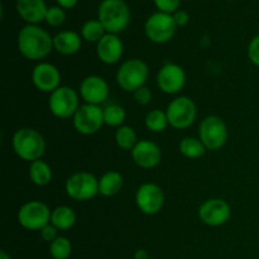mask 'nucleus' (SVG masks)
<instances>
[{
	"label": "nucleus",
	"instance_id": "nucleus-1",
	"mask_svg": "<svg viewBox=\"0 0 259 259\" xmlns=\"http://www.w3.org/2000/svg\"><path fill=\"white\" fill-rule=\"evenodd\" d=\"M18 50L27 60H45L53 50V38L37 24H28L18 34Z\"/></svg>",
	"mask_w": 259,
	"mask_h": 259
},
{
	"label": "nucleus",
	"instance_id": "nucleus-2",
	"mask_svg": "<svg viewBox=\"0 0 259 259\" xmlns=\"http://www.w3.org/2000/svg\"><path fill=\"white\" fill-rule=\"evenodd\" d=\"M13 149L23 161L42 159L46 152V141L42 134L32 128H20L13 136Z\"/></svg>",
	"mask_w": 259,
	"mask_h": 259
},
{
	"label": "nucleus",
	"instance_id": "nucleus-3",
	"mask_svg": "<svg viewBox=\"0 0 259 259\" xmlns=\"http://www.w3.org/2000/svg\"><path fill=\"white\" fill-rule=\"evenodd\" d=\"M98 15L106 33L111 34L123 32L131 22V10L124 0H103Z\"/></svg>",
	"mask_w": 259,
	"mask_h": 259
},
{
	"label": "nucleus",
	"instance_id": "nucleus-4",
	"mask_svg": "<svg viewBox=\"0 0 259 259\" xmlns=\"http://www.w3.org/2000/svg\"><path fill=\"white\" fill-rule=\"evenodd\" d=\"M148 75V65L139 58H132L120 65L116 72V82L121 90L134 93L142 86H146Z\"/></svg>",
	"mask_w": 259,
	"mask_h": 259
},
{
	"label": "nucleus",
	"instance_id": "nucleus-5",
	"mask_svg": "<svg viewBox=\"0 0 259 259\" xmlns=\"http://www.w3.org/2000/svg\"><path fill=\"white\" fill-rule=\"evenodd\" d=\"M65 191L75 201H89L99 195V179L90 172H75L66 180Z\"/></svg>",
	"mask_w": 259,
	"mask_h": 259
},
{
	"label": "nucleus",
	"instance_id": "nucleus-6",
	"mask_svg": "<svg viewBox=\"0 0 259 259\" xmlns=\"http://www.w3.org/2000/svg\"><path fill=\"white\" fill-rule=\"evenodd\" d=\"M228 126L218 115H209L200 123L199 139L207 151L223 148L228 141Z\"/></svg>",
	"mask_w": 259,
	"mask_h": 259
},
{
	"label": "nucleus",
	"instance_id": "nucleus-7",
	"mask_svg": "<svg viewBox=\"0 0 259 259\" xmlns=\"http://www.w3.org/2000/svg\"><path fill=\"white\" fill-rule=\"evenodd\" d=\"M78 94L70 86H60L57 90L50 94L48 108L51 113L60 119H68L76 114L80 108Z\"/></svg>",
	"mask_w": 259,
	"mask_h": 259
},
{
	"label": "nucleus",
	"instance_id": "nucleus-8",
	"mask_svg": "<svg viewBox=\"0 0 259 259\" xmlns=\"http://www.w3.org/2000/svg\"><path fill=\"white\" fill-rule=\"evenodd\" d=\"M166 114L172 128L186 129L196 120L197 106L189 96H179L168 104Z\"/></svg>",
	"mask_w": 259,
	"mask_h": 259
},
{
	"label": "nucleus",
	"instance_id": "nucleus-9",
	"mask_svg": "<svg viewBox=\"0 0 259 259\" xmlns=\"http://www.w3.org/2000/svg\"><path fill=\"white\" fill-rule=\"evenodd\" d=\"M50 207L42 201L32 200L20 206L18 211V222L27 230H40L51 223Z\"/></svg>",
	"mask_w": 259,
	"mask_h": 259
},
{
	"label": "nucleus",
	"instance_id": "nucleus-10",
	"mask_svg": "<svg viewBox=\"0 0 259 259\" xmlns=\"http://www.w3.org/2000/svg\"><path fill=\"white\" fill-rule=\"evenodd\" d=\"M177 29L172 14L157 12L147 19L144 30L149 40L154 43H166L172 39Z\"/></svg>",
	"mask_w": 259,
	"mask_h": 259
},
{
	"label": "nucleus",
	"instance_id": "nucleus-11",
	"mask_svg": "<svg viewBox=\"0 0 259 259\" xmlns=\"http://www.w3.org/2000/svg\"><path fill=\"white\" fill-rule=\"evenodd\" d=\"M73 126L82 136H93L98 133L104 123V111L99 105L83 104L73 115Z\"/></svg>",
	"mask_w": 259,
	"mask_h": 259
},
{
	"label": "nucleus",
	"instance_id": "nucleus-12",
	"mask_svg": "<svg viewBox=\"0 0 259 259\" xmlns=\"http://www.w3.org/2000/svg\"><path fill=\"white\" fill-rule=\"evenodd\" d=\"M137 207L146 215H156L163 209L164 192L158 185L147 182L136 192Z\"/></svg>",
	"mask_w": 259,
	"mask_h": 259
},
{
	"label": "nucleus",
	"instance_id": "nucleus-13",
	"mask_svg": "<svg viewBox=\"0 0 259 259\" xmlns=\"http://www.w3.org/2000/svg\"><path fill=\"white\" fill-rule=\"evenodd\" d=\"M156 81L162 93L174 95L179 94L186 85V73L177 63H166L159 68Z\"/></svg>",
	"mask_w": 259,
	"mask_h": 259
},
{
	"label": "nucleus",
	"instance_id": "nucleus-14",
	"mask_svg": "<svg viewBox=\"0 0 259 259\" xmlns=\"http://www.w3.org/2000/svg\"><path fill=\"white\" fill-rule=\"evenodd\" d=\"M199 219L207 227H222L232 215L230 205L223 199H209L199 207Z\"/></svg>",
	"mask_w": 259,
	"mask_h": 259
},
{
	"label": "nucleus",
	"instance_id": "nucleus-15",
	"mask_svg": "<svg viewBox=\"0 0 259 259\" xmlns=\"http://www.w3.org/2000/svg\"><path fill=\"white\" fill-rule=\"evenodd\" d=\"M32 82L37 90L52 94L61 86L60 70L50 62H39L32 71Z\"/></svg>",
	"mask_w": 259,
	"mask_h": 259
},
{
	"label": "nucleus",
	"instance_id": "nucleus-16",
	"mask_svg": "<svg viewBox=\"0 0 259 259\" xmlns=\"http://www.w3.org/2000/svg\"><path fill=\"white\" fill-rule=\"evenodd\" d=\"M80 96L85 104L100 106L109 98V83L101 76H88L80 83Z\"/></svg>",
	"mask_w": 259,
	"mask_h": 259
},
{
	"label": "nucleus",
	"instance_id": "nucleus-17",
	"mask_svg": "<svg viewBox=\"0 0 259 259\" xmlns=\"http://www.w3.org/2000/svg\"><path fill=\"white\" fill-rule=\"evenodd\" d=\"M131 153L134 163L138 167H141V168L151 169L161 163V148L158 147V144H156L152 141H148V139L139 141Z\"/></svg>",
	"mask_w": 259,
	"mask_h": 259
},
{
	"label": "nucleus",
	"instance_id": "nucleus-18",
	"mask_svg": "<svg viewBox=\"0 0 259 259\" xmlns=\"http://www.w3.org/2000/svg\"><path fill=\"white\" fill-rule=\"evenodd\" d=\"M124 46L118 34L106 33L96 43V55L98 58L105 65H115L123 57Z\"/></svg>",
	"mask_w": 259,
	"mask_h": 259
},
{
	"label": "nucleus",
	"instance_id": "nucleus-19",
	"mask_svg": "<svg viewBox=\"0 0 259 259\" xmlns=\"http://www.w3.org/2000/svg\"><path fill=\"white\" fill-rule=\"evenodd\" d=\"M18 14L29 24H37L46 19L47 5L45 0H17Z\"/></svg>",
	"mask_w": 259,
	"mask_h": 259
},
{
	"label": "nucleus",
	"instance_id": "nucleus-20",
	"mask_svg": "<svg viewBox=\"0 0 259 259\" xmlns=\"http://www.w3.org/2000/svg\"><path fill=\"white\" fill-rule=\"evenodd\" d=\"M82 40L73 30H62L53 37V50L63 56H71L81 50Z\"/></svg>",
	"mask_w": 259,
	"mask_h": 259
},
{
	"label": "nucleus",
	"instance_id": "nucleus-21",
	"mask_svg": "<svg viewBox=\"0 0 259 259\" xmlns=\"http://www.w3.org/2000/svg\"><path fill=\"white\" fill-rule=\"evenodd\" d=\"M124 180L120 172L108 171L99 179V194L104 197H111L119 194L123 187Z\"/></svg>",
	"mask_w": 259,
	"mask_h": 259
},
{
	"label": "nucleus",
	"instance_id": "nucleus-22",
	"mask_svg": "<svg viewBox=\"0 0 259 259\" xmlns=\"http://www.w3.org/2000/svg\"><path fill=\"white\" fill-rule=\"evenodd\" d=\"M51 224L58 230H68L76 224V212L67 205H61L52 210Z\"/></svg>",
	"mask_w": 259,
	"mask_h": 259
},
{
	"label": "nucleus",
	"instance_id": "nucleus-23",
	"mask_svg": "<svg viewBox=\"0 0 259 259\" xmlns=\"http://www.w3.org/2000/svg\"><path fill=\"white\" fill-rule=\"evenodd\" d=\"M29 177L30 181L35 186H47L52 181V169L47 162L42 159H37L34 162H30L29 166Z\"/></svg>",
	"mask_w": 259,
	"mask_h": 259
},
{
	"label": "nucleus",
	"instance_id": "nucleus-24",
	"mask_svg": "<svg viewBox=\"0 0 259 259\" xmlns=\"http://www.w3.org/2000/svg\"><path fill=\"white\" fill-rule=\"evenodd\" d=\"M179 149L180 153L189 159L201 158L207 151L202 142L199 138H194V137H186V138L182 139L179 144Z\"/></svg>",
	"mask_w": 259,
	"mask_h": 259
},
{
	"label": "nucleus",
	"instance_id": "nucleus-25",
	"mask_svg": "<svg viewBox=\"0 0 259 259\" xmlns=\"http://www.w3.org/2000/svg\"><path fill=\"white\" fill-rule=\"evenodd\" d=\"M138 137H137L134 128L129 125H121L115 132V143L123 151H133L134 147L138 143Z\"/></svg>",
	"mask_w": 259,
	"mask_h": 259
},
{
	"label": "nucleus",
	"instance_id": "nucleus-26",
	"mask_svg": "<svg viewBox=\"0 0 259 259\" xmlns=\"http://www.w3.org/2000/svg\"><path fill=\"white\" fill-rule=\"evenodd\" d=\"M144 125L153 133H161V132L166 131L167 126L169 125L166 111H162L161 109H153V110L148 111L144 118Z\"/></svg>",
	"mask_w": 259,
	"mask_h": 259
},
{
	"label": "nucleus",
	"instance_id": "nucleus-27",
	"mask_svg": "<svg viewBox=\"0 0 259 259\" xmlns=\"http://www.w3.org/2000/svg\"><path fill=\"white\" fill-rule=\"evenodd\" d=\"M104 111V123L109 126H114L118 129L119 126L124 125L125 121L126 113L125 109L119 104H109L105 108H103Z\"/></svg>",
	"mask_w": 259,
	"mask_h": 259
},
{
	"label": "nucleus",
	"instance_id": "nucleus-28",
	"mask_svg": "<svg viewBox=\"0 0 259 259\" xmlns=\"http://www.w3.org/2000/svg\"><path fill=\"white\" fill-rule=\"evenodd\" d=\"M106 34V30L104 25L99 19H91L83 23L81 28V35L88 42H96L98 43L104 35Z\"/></svg>",
	"mask_w": 259,
	"mask_h": 259
},
{
	"label": "nucleus",
	"instance_id": "nucleus-29",
	"mask_svg": "<svg viewBox=\"0 0 259 259\" xmlns=\"http://www.w3.org/2000/svg\"><path fill=\"white\" fill-rule=\"evenodd\" d=\"M72 252L71 242L66 237H58L50 244V254L53 259H68Z\"/></svg>",
	"mask_w": 259,
	"mask_h": 259
},
{
	"label": "nucleus",
	"instance_id": "nucleus-30",
	"mask_svg": "<svg viewBox=\"0 0 259 259\" xmlns=\"http://www.w3.org/2000/svg\"><path fill=\"white\" fill-rule=\"evenodd\" d=\"M45 20L51 27H60L65 23L66 14L61 7H51L48 8Z\"/></svg>",
	"mask_w": 259,
	"mask_h": 259
},
{
	"label": "nucleus",
	"instance_id": "nucleus-31",
	"mask_svg": "<svg viewBox=\"0 0 259 259\" xmlns=\"http://www.w3.org/2000/svg\"><path fill=\"white\" fill-rule=\"evenodd\" d=\"M133 96L136 103L142 106L148 105V104L152 101V98H153V96H152V91L149 90L147 86H142V88H139L138 90L134 91Z\"/></svg>",
	"mask_w": 259,
	"mask_h": 259
},
{
	"label": "nucleus",
	"instance_id": "nucleus-32",
	"mask_svg": "<svg viewBox=\"0 0 259 259\" xmlns=\"http://www.w3.org/2000/svg\"><path fill=\"white\" fill-rule=\"evenodd\" d=\"M180 2L181 0H154V4L158 8L159 12L174 14L179 9Z\"/></svg>",
	"mask_w": 259,
	"mask_h": 259
},
{
	"label": "nucleus",
	"instance_id": "nucleus-33",
	"mask_svg": "<svg viewBox=\"0 0 259 259\" xmlns=\"http://www.w3.org/2000/svg\"><path fill=\"white\" fill-rule=\"evenodd\" d=\"M248 58L254 66L259 67V34L255 35L248 46Z\"/></svg>",
	"mask_w": 259,
	"mask_h": 259
},
{
	"label": "nucleus",
	"instance_id": "nucleus-34",
	"mask_svg": "<svg viewBox=\"0 0 259 259\" xmlns=\"http://www.w3.org/2000/svg\"><path fill=\"white\" fill-rule=\"evenodd\" d=\"M57 232H58L57 228L53 227V225L51 224V223L48 225H46L45 228H42V229L39 230L40 238H42V239L45 240V242L50 243V244L53 242V240L56 239V238H58L57 237Z\"/></svg>",
	"mask_w": 259,
	"mask_h": 259
},
{
	"label": "nucleus",
	"instance_id": "nucleus-35",
	"mask_svg": "<svg viewBox=\"0 0 259 259\" xmlns=\"http://www.w3.org/2000/svg\"><path fill=\"white\" fill-rule=\"evenodd\" d=\"M172 17H174V20L175 23H176L177 27H185L190 20L189 14H187V12H185V10H177V12H175L174 14H172Z\"/></svg>",
	"mask_w": 259,
	"mask_h": 259
},
{
	"label": "nucleus",
	"instance_id": "nucleus-36",
	"mask_svg": "<svg viewBox=\"0 0 259 259\" xmlns=\"http://www.w3.org/2000/svg\"><path fill=\"white\" fill-rule=\"evenodd\" d=\"M57 3L60 4L61 8L70 9V8H73L77 4V0H57Z\"/></svg>",
	"mask_w": 259,
	"mask_h": 259
},
{
	"label": "nucleus",
	"instance_id": "nucleus-37",
	"mask_svg": "<svg viewBox=\"0 0 259 259\" xmlns=\"http://www.w3.org/2000/svg\"><path fill=\"white\" fill-rule=\"evenodd\" d=\"M134 259H149L148 252L146 249H138L134 253Z\"/></svg>",
	"mask_w": 259,
	"mask_h": 259
},
{
	"label": "nucleus",
	"instance_id": "nucleus-38",
	"mask_svg": "<svg viewBox=\"0 0 259 259\" xmlns=\"http://www.w3.org/2000/svg\"><path fill=\"white\" fill-rule=\"evenodd\" d=\"M0 259H12V258H10V255L8 254L5 250H2V252H0Z\"/></svg>",
	"mask_w": 259,
	"mask_h": 259
}]
</instances>
